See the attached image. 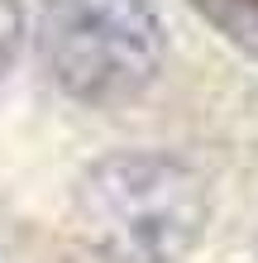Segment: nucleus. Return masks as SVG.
<instances>
[{
	"instance_id": "1",
	"label": "nucleus",
	"mask_w": 258,
	"mask_h": 263,
	"mask_svg": "<svg viewBox=\"0 0 258 263\" xmlns=\"http://www.w3.org/2000/svg\"><path fill=\"white\" fill-rule=\"evenodd\" d=\"M72 211L105 263H182L210 225V187L177 153H110L86 167Z\"/></svg>"
},
{
	"instance_id": "2",
	"label": "nucleus",
	"mask_w": 258,
	"mask_h": 263,
	"mask_svg": "<svg viewBox=\"0 0 258 263\" xmlns=\"http://www.w3.org/2000/svg\"><path fill=\"white\" fill-rule=\"evenodd\" d=\"M38 58L57 91L82 105H120L158 77L163 24L148 0H48Z\"/></svg>"
},
{
	"instance_id": "3",
	"label": "nucleus",
	"mask_w": 258,
	"mask_h": 263,
	"mask_svg": "<svg viewBox=\"0 0 258 263\" xmlns=\"http://www.w3.org/2000/svg\"><path fill=\"white\" fill-rule=\"evenodd\" d=\"M234 48H244L258 63V0H191Z\"/></svg>"
},
{
	"instance_id": "4",
	"label": "nucleus",
	"mask_w": 258,
	"mask_h": 263,
	"mask_svg": "<svg viewBox=\"0 0 258 263\" xmlns=\"http://www.w3.org/2000/svg\"><path fill=\"white\" fill-rule=\"evenodd\" d=\"M24 43V5L19 0H0V77L14 67Z\"/></svg>"
}]
</instances>
